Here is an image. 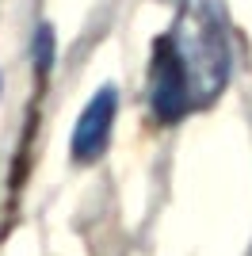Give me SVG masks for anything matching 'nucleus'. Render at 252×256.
I'll list each match as a JSON object with an SVG mask.
<instances>
[{
  "label": "nucleus",
  "mask_w": 252,
  "mask_h": 256,
  "mask_svg": "<svg viewBox=\"0 0 252 256\" xmlns=\"http://www.w3.org/2000/svg\"><path fill=\"white\" fill-rule=\"evenodd\" d=\"M149 100H153V115L160 122H180L191 107V88H188V76L180 69L176 54H172V42L168 34L157 42L153 50V73H149Z\"/></svg>",
  "instance_id": "2"
},
{
  "label": "nucleus",
  "mask_w": 252,
  "mask_h": 256,
  "mask_svg": "<svg viewBox=\"0 0 252 256\" xmlns=\"http://www.w3.org/2000/svg\"><path fill=\"white\" fill-rule=\"evenodd\" d=\"M115 111H118V88L104 84L92 96V104L80 111L73 126V160L76 164H92L111 142V126H115Z\"/></svg>",
  "instance_id": "3"
},
{
  "label": "nucleus",
  "mask_w": 252,
  "mask_h": 256,
  "mask_svg": "<svg viewBox=\"0 0 252 256\" xmlns=\"http://www.w3.org/2000/svg\"><path fill=\"white\" fill-rule=\"evenodd\" d=\"M172 54L180 69L188 76L191 104H210L230 80L233 69V50H230V31H226V12L218 0H184L180 20L168 34Z\"/></svg>",
  "instance_id": "1"
},
{
  "label": "nucleus",
  "mask_w": 252,
  "mask_h": 256,
  "mask_svg": "<svg viewBox=\"0 0 252 256\" xmlns=\"http://www.w3.org/2000/svg\"><path fill=\"white\" fill-rule=\"evenodd\" d=\"M54 65V34L50 27H38V73H46Z\"/></svg>",
  "instance_id": "4"
}]
</instances>
